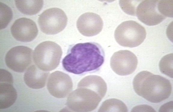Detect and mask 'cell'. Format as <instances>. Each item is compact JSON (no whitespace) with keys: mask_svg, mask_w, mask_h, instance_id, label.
<instances>
[{"mask_svg":"<svg viewBox=\"0 0 173 112\" xmlns=\"http://www.w3.org/2000/svg\"><path fill=\"white\" fill-rule=\"evenodd\" d=\"M104 50L95 42L80 43L71 45L62 63L66 71L80 75L99 70L105 61Z\"/></svg>","mask_w":173,"mask_h":112,"instance_id":"6da1fadb","label":"cell"},{"mask_svg":"<svg viewBox=\"0 0 173 112\" xmlns=\"http://www.w3.org/2000/svg\"><path fill=\"white\" fill-rule=\"evenodd\" d=\"M107 91L106 83L101 77L86 76L78 83L77 88L69 94L66 104L72 111H92L97 107Z\"/></svg>","mask_w":173,"mask_h":112,"instance_id":"7a4b0ae2","label":"cell"},{"mask_svg":"<svg viewBox=\"0 0 173 112\" xmlns=\"http://www.w3.org/2000/svg\"><path fill=\"white\" fill-rule=\"evenodd\" d=\"M133 85L137 94L153 103H159L168 98L172 89L168 80L147 71H141L135 76Z\"/></svg>","mask_w":173,"mask_h":112,"instance_id":"3957f363","label":"cell"},{"mask_svg":"<svg viewBox=\"0 0 173 112\" xmlns=\"http://www.w3.org/2000/svg\"><path fill=\"white\" fill-rule=\"evenodd\" d=\"M62 53L59 45L54 42L46 41L40 43L35 48L33 59L39 68L49 71L59 65Z\"/></svg>","mask_w":173,"mask_h":112,"instance_id":"277c9868","label":"cell"},{"mask_svg":"<svg viewBox=\"0 0 173 112\" xmlns=\"http://www.w3.org/2000/svg\"><path fill=\"white\" fill-rule=\"evenodd\" d=\"M146 35L145 29L139 23L133 20L122 22L116 29L114 36L120 46L133 48L140 45Z\"/></svg>","mask_w":173,"mask_h":112,"instance_id":"5b68a950","label":"cell"},{"mask_svg":"<svg viewBox=\"0 0 173 112\" xmlns=\"http://www.w3.org/2000/svg\"><path fill=\"white\" fill-rule=\"evenodd\" d=\"M67 21L64 12L61 9L55 8L46 10L38 19L41 30L48 35H55L62 31L66 27Z\"/></svg>","mask_w":173,"mask_h":112,"instance_id":"8992f818","label":"cell"},{"mask_svg":"<svg viewBox=\"0 0 173 112\" xmlns=\"http://www.w3.org/2000/svg\"><path fill=\"white\" fill-rule=\"evenodd\" d=\"M33 51L24 46H18L10 49L6 53L5 61L7 66L11 70L22 73L31 64Z\"/></svg>","mask_w":173,"mask_h":112,"instance_id":"52a82bcc","label":"cell"},{"mask_svg":"<svg viewBox=\"0 0 173 112\" xmlns=\"http://www.w3.org/2000/svg\"><path fill=\"white\" fill-rule=\"evenodd\" d=\"M138 63V59L135 55L127 50H121L115 52L111 56L110 62L113 71L120 76L132 74L136 70Z\"/></svg>","mask_w":173,"mask_h":112,"instance_id":"ba28073f","label":"cell"},{"mask_svg":"<svg viewBox=\"0 0 173 112\" xmlns=\"http://www.w3.org/2000/svg\"><path fill=\"white\" fill-rule=\"evenodd\" d=\"M50 93L57 98H64L71 92L73 83L67 74L59 71H55L50 75L47 84Z\"/></svg>","mask_w":173,"mask_h":112,"instance_id":"9c48e42d","label":"cell"},{"mask_svg":"<svg viewBox=\"0 0 173 112\" xmlns=\"http://www.w3.org/2000/svg\"><path fill=\"white\" fill-rule=\"evenodd\" d=\"M157 0L141 1L137 7L135 14L138 19L145 24L153 26L160 23L166 17L159 12Z\"/></svg>","mask_w":173,"mask_h":112,"instance_id":"30bf717a","label":"cell"},{"mask_svg":"<svg viewBox=\"0 0 173 112\" xmlns=\"http://www.w3.org/2000/svg\"><path fill=\"white\" fill-rule=\"evenodd\" d=\"M11 32L15 39L24 42L32 41L36 38L38 33L35 23L32 20L25 17L16 20L11 27Z\"/></svg>","mask_w":173,"mask_h":112,"instance_id":"8fae6325","label":"cell"},{"mask_svg":"<svg viewBox=\"0 0 173 112\" xmlns=\"http://www.w3.org/2000/svg\"><path fill=\"white\" fill-rule=\"evenodd\" d=\"M76 25L78 30L81 34L86 36L90 37L96 35L101 31L103 23L99 15L87 12L79 17Z\"/></svg>","mask_w":173,"mask_h":112,"instance_id":"7c38bea8","label":"cell"},{"mask_svg":"<svg viewBox=\"0 0 173 112\" xmlns=\"http://www.w3.org/2000/svg\"><path fill=\"white\" fill-rule=\"evenodd\" d=\"M49 71L42 70L36 65L29 67L24 75L26 84L29 88L38 89L44 87L49 74Z\"/></svg>","mask_w":173,"mask_h":112,"instance_id":"4fadbf2b","label":"cell"},{"mask_svg":"<svg viewBox=\"0 0 173 112\" xmlns=\"http://www.w3.org/2000/svg\"><path fill=\"white\" fill-rule=\"evenodd\" d=\"M17 98V91L12 84L0 83V109H5L11 107L15 102Z\"/></svg>","mask_w":173,"mask_h":112,"instance_id":"5bb4252c","label":"cell"},{"mask_svg":"<svg viewBox=\"0 0 173 112\" xmlns=\"http://www.w3.org/2000/svg\"><path fill=\"white\" fill-rule=\"evenodd\" d=\"M16 6L22 13L32 15L38 13L43 7V0H15Z\"/></svg>","mask_w":173,"mask_h":112,"instance_id":"9a60e30c","label":"cell"},{"mask_svg":"<svg viewBox=\"0 0 173 112\" xmlns=\"http://www.w3.org/2000/svg\"><path fill=\"white\" fill-rule=\"evenodd\" d=\"M99 112H128L127 107L121 101L115 98L105 100L102 104Z\"/></svg>","mask_w":173,"mask_h":112,"instance_id":"2e32d148","label":"cell"},{"mask_svg":"<svg viewBox=\"0 0 173 112\" xmlns=\"http://www.w3.org/2000/svg\"><path fill=\"white\" fill-rule=\"evenodd\" d=\"M173 53H170L163 56L160 60L159 65L161 72L173 78Z\"/></svg>","mask_w":173,"mask_h":112,"instance_id":"e0dca14e","label":"cell"},{"mask_svg":"<svg viewBox=\"0 0 173 112\" xmlns=\"http://www.w3.org/2000/svg\"><path fill=\"white\" fill-rule=\"evenodd\" d=\"M0 29L5 28L11 22L13 17L11 9L5 4L0 2Z\"/></svg>","mask_w":173,"mask_h":112,"instance_id":"ac0fdd59","label":"cell"},{"mask_svg":"<svg viewBox=\"0 0 173 112\" xmlns=\"http://www.w3.org/2000/svg\"><path fill=\"white\" fill-rule=\"evenodd\" d=\"M158 10L165 17H173V0H158Z\"/></svg>","mask_w":173,"mask_h":112,"instance_id":"d6986e66","label":"cell"},{"mask_svg":"<svg viewBox=\"0 0 173 112\" xmlns=\"http://www.w3.org/2000/svg\"><path fill=\"white\" fill-rule=\"evenodd\" d=\"M141 1L132 0H120L119 4L122 9L127 14L132 16H135L136 10L137 8L136 5L138 4V2Z\"/></svg>","mask_w":173,"mask_h":112,"instance_id":"ffe728a7","label":"cell"},{"mask_svg":"<svg viewBox=\"0 0 173 112\" xmlns=\"http://www.w3.org/2000/svg\"><path fill=\"white\" fill-rule=\"evenodd\" d=\"M0 83L12 84L13 83L12 75L7 70L3 69H0Z\"/></svg>","mask_w":173,"mask_h":112,"instance_id":"44dd1931","label":"cell"}]
</instances>
